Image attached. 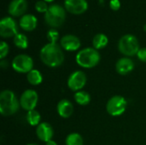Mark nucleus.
<instances>
[{
	"mask_svg": "<svg viewBox=\"0 0 146 145\" xmlns=\"http://www.w3.org/2000/svg\"><path fill=\"white\" fill-rule=\"evenodd\" d=\"M27 145H38V144H27Z\"/></svg>",
	"mask_w": 146,
	"mask_h": 145,
	"instance_id": "obj_32",
	"label": "nucleus"
},
{
	"mask_svg": "<svg viewBox=\"0 0 146 145\" xmlns=\"http://www.w3.org/2000/svg\"><path fill=\"white\" fill-rule=\"evenodd\" d=\"M118 49L121 54L127 56H133L139 50V44L137 38L132 34H126L121 38L118 43Z\"/></svg>",
	"mask_w": 146,
	"mask_h": 145,
	"instance_id": "obj_5",
	"label": "nucleus"
},
{
	"mask_svg": "<svg viewBox=\"0 0 146 145\" xmlns=\"http://www.w3.org/2000/svg\"><path fill=\"white\" fill-rule=\"evenodd\" d=\"M64 6L67 11L74 15H80L86 11L88 3L86 0H65Z\"/></svg>",
	"mask_w": 146,
	"mask_h": 145,
	"instance_id": "obj_11",
	"label": "nucleus"
},
{
	"mask_svg": "<svg viewBox=\"0 0 146 145\" xmlns=\"http://www.w3.org/2000/svg\"><path fill=\"white\" fill-rule=\"evenodd\" d=\"M38 100V97L34 90H31V89L26 90L21 96L20 105L23 109L27 111L33 110L37 106Z\"/></svg>",
	"mask_w": 146,
	"mask_h": 145,
	"instance_id": "obj_9",
	"label": "nucleus"
},
{
	"mask_svg": "<svg viewBox=\"0 0 146 145\" xmlns=\"http://www.w3.org/2000/svg\"><path fill=\"white\" fill-rule=\"evenodd\" d=\"M144 30H145V31L146 32V24L145 25V26H144Z\"/></svg>",
	"mask_w": 146,
	"mask_h": 145,
	"instance_id": "obj_31",
	"label": "nucleus"
},
{
	"mask_svg": "<svg viewBox=\"0 0 146 145\" xmlns=\"http://www.w3.org/2000/svg\"><path fill=\"white\" fill-rule=\"evenodd\" d=\"M66 145H83V138L79 133H71L69 134L65 141Z\"/></svg>",
	"mask_w": 146,
	"mask_h": 145,
	"instance_id": "obj_23",
	"label": "nucleus"
},
{
	"mask_svg": "<svg viewBox=\"0 0 146 145\" xmlns=\"http://www.w3.org/2000/svg\"><path fill=\"white\" fill-rule=\"evenodd\" d=\"M18 32V26L11 17H3L0 21V35L3 38L15 37Z\"/></svg>",
	"mask_w": 146,
	"mask_h": 145,
	"instance_id": "obj_8",
	"label": "nucleus"
},
{
	"mask_svg": "<svg viewBox=\"0 0 146 145\" xmlns=\"http://www.w3.org/2000/svg\"><path fill=\"white\" fill-rule=\"evenodd\" d=\"M35 9L39 13H44L48 10L49 9V6L47 4V3L44 0H39L35 4Z\"/></svg>",
	"mask_w": 146,
	"mask_h": 145,
	"instance_id": "obj_24",
	"label": "nucleus"
},
{
	"mask_svg": "<svg viewBox=\"0 0 146 145\" xmlns=\"http://www.w3.org/2000/svg\"><path fill=\"white\" fill-rule=\"evenodd\" d=\"M138 58L143 62H146V48H141L139 49L138 54H137Z\"/></svg>",
	"mask_w": 146,
	"mask_h": 145,
	"instance_id": "obj_27",
	"label": "nucleus"
},
{
	"mask_svg": "<svg viewBox=\"0 0 146 145\" xmlns=\"http://www.w3.org/2000/svg\"><path fill=\"white\" fill-rule=\"evenodd\" d=\"M27 81L31 85H39V84L42 83V81H43V76H42L41 73L38 70L33 69L32 71H30L27 73Z\"/></svg>",
	"mask_w": 146,
	"mask_h": 145,
	"instance_id": "obj_19",
	"label": "nucleus"
},
{
	"mask_svg": "<svg viewBox=\"0 0 146 145\" xmlns=\"http://www.w3.org/2000/svg\"><path fill=\"white\" fill-rule=\"evenodd\" d=\"M60 44L62 48H63L66 50L75 51L78 49H80L81 43L79 38H77L76 36L72 35V34H68L62 38Z\"/></svg>",
	"mask_w": 146,
	"mask_h": 145,
	"instance_id": "obj_14",
	"label": "nucleus"
},
{
	"mask_svg": "<svg viewBox=\"0 0 146 145\" xmlns=\"http://www.w3.org/2000/svg\"><path fill=\"white\" fill-rule=\"evenodd\" d=\"M58 38H59V33L56 29L51 28L47 32V38L50 40V43H56Z\"/></svg>",
	"mask_w": 146,
	"mask_h": 145,
	"instance_id": "obj_25",
	"label": "nucleus"
},
{
	"mask_svg": "<svg viewBox=\"0 0 146 145\" xmlns=\"http://www.w3.org/2000/svg\"><path fill=\"white\" fill-rule=\"evenodd\" d=\"M100 59V54L95 48H85L76 55V62L85 68H94L99 63Z\"/></svg>",
	"mask_w": 146,
	"mask_h": 145,
	"instance_id": "obj_4",
	"label": "nucleus"
},
{
	"mask_svg": "<svg viewBox=\"0 0 146 145\" xmlns=\"http://www.w3.org/2000/svg\"><path fill=\"white\" fill-rule=\"evenodd\" d=\"M110 7L111 9L116 11L121 8V2L120 0H110Z\"/></svg>",
	"mask_w": 146,
	"mask_h": 145,
	"instance_id": "obj_28",
	"label": "nucleus"
},
{
	"mask_svg": "<svg viewBox=\"0 0 146 145\" xmlns=\"http://www.w3.org/2000/svg\"><path fill=\"white\" fill-rule=\"evenodd\" d=\"M45 145H57V144H56L55 141H53V140H50V141L47 142Z\"/></svg>",
	"mask_w": 146,
	"mask_h": 145,
	"instance_id": "obj_29",
	"label": "nucleus"
},
{
	"mask_svg": "<svg viewBox=\"0 0 146 145\" xmlns=\"http://www.w3.org/2000/svg\"><path fill=\"white\" fill-rule=\"evenodd\" d=\"M14 44L17 48L25 50L28 46V39H27V36L25 34L17 33L14 37Z\"/></svg>",
	"mask_w": 146,
	"mask_h": 145,
	"instance_id": "obj_22",
	"label": "nucleus"
},
{
	"mask_svg": "<svg viewBox=\"0 0 146 145\" xmlns=\"http://www.w3.org/2000/svg\"><path fill=\"white\" fill-rule=\"evenodd\" d=\"M108 43H109V38L104 33H98V34L95 35L93 38V40H92L93 48H95L96 50L104 49V47L107 46Z\"/></svg>",
	"mask_w": 146,
	"mask_h": 145,
	"instance_id": "obj_18",
	"label": "nucleus"
},
{
	"mask_svg": "<svg viewBox=\"0 0 146 145\" xmlns=\"http://www.w3.org/2000/svg\"><path fill=\"white\" fill-rule=\"evenodd\" d=\"M127 106V100L121 96H114L107 103L106 109L107 112L112 116L121 115Z\"/></svg>",
	"mask_w": 146,
	"mask_h": 145,
	"instance_id": "obj_6",
	"label": "nucleus"
},
{
	"mask_svg": "<svg viewBox=\"0 0 146 145\" xmlns=\"http://www.w3.org/2000/svg\"><path fill=\"white\" fill-rule=\"evenodd\" d=\"M66 19V11L59 4H50L44 14L45 23L52 28H57L62 26Z\"/></svg>",
	"mask_w": 146,
	"mask_h": 145,
	"instance_id": "obj_3",
	"label": "nucleus"
},
{
	"mask_svg": "<svg viewBox=\"0 0 146 145\" xmlns=\"http://www.w3.org/2000/svg\"><path fill=\"white\" fill-rule=\"evenodd\" d=\"M44 1H45L46 3H51V2H53L54 0H44Z\"/></svg>",
	"mask_w": 146,
	"mask_h": 145,
	"instance_id": "obj_30",
	"label": "nucleus"
},
{
	"mask_svg": "<svg viewBox=\"0 0 146 145\" xmlns=\"http://www.w3.org/2000/svg\"><path fill=\"white\" fill-rule=\"evenodd\" d=\"M74 112V106L67 99L61 100L57 104V113L62 118H69Z\"/></svg>",
	"mask_w": 146,
	"mask_h": 145,
	"instance_id": "obj_17",
	"label": "nucleus"
},
{
	"mask_svg": "<svg viewBox=\"0 0 146 145\" xmlns=\"http://www.w3.org/2000/svg\"><path fill=\"white\" fill-rule=\"evenodd\" d=\"M9 53V45L6 42L2 41L0 43V58L3 59Z\"/></svg>",
	"mask_w": 146,
	"mask_h": 145,
	"instance_id": "obj_26",
	"label": "nucleus"
},
{
	"mask_svg": "<svg viewBox=\"0 0 146 145\" xmlns=\"http://www.w3.org/2000/svg\"><path fill=\"white\" fill-rule=\"evenodd\" d=\"M27 0H12L8 7V11L12 16L23 15L27 9Z\"/></svg>",
	"mask_w": 146,
	"mask_h": 145,
	"instance_id": "obj_13",
	"label": "nucleus"
},
{
	"mask_svg": "<svg viewBox=\"0 0 146 145\" xmlns=\"http://www.w3.org/2000/svg\"><path fill=\"white\" fill-rule=\"evenodd\" d=\"M40 58L46 66L56 68L62 64L64 54L59 44L56 43H49L41 49Z\"/></svg>",
	"mask_w": 146,
	"mask_h": 145,
	"instance_id": "obj_1",
	"label": "nucleus"
},
{
	"mask_svg": "<svg viewBox=\"0 0 146 145\" xmlns=\"http://www.w3.org/2000/svg\"><path fill=\"white\" fill-rule=\"evenodd\" d=\"M36 134L39 140L47 143L52 140L54 131L52 126L49 123L41 122L36 128Z\"/></svg>",
	"mask_w": 146,
	"mask_h": 145,
	"instance_id": "obj_12",
	"label": "nucleus"
},
{
	"mask_svg": "<svg viewBox=\"0 0 146 145\" xmlns=\"http://www.w3.org/2000/svg\"><path fill=\"white\" fill-rule=\"evenodd\" d=\"M27 122L34 126H38L40 124V121H41V115L40 114L36 111V110H30V111H27Z\"/></svg>",
	"mask_w": 146,
	"mask_h": 145,
	"instance_id": "obj_21",
	"label": "nucleus"
},
{
	"mask_svg": "<svg viewBox=\"0 0 146 145\" xmlns=\"http://www.w3.org/2000/svg\"><path fill=\"white\" fill-rule=\"evenodd\" d=\"M20 107V102L15 94L10 90H4L0 93V112L3 116L15 114Z\"/></svg>",
	"mask_w": 146,
	"mask_h": 145,
	"instance_id": "obj_2",
	"label": "nucleus"
},
{
	"mask_svg": "<svg viewBox=\"0 0 146 145\" xmlns=\"http://www.w3.org/2000/svg\"><path fill=\"white\" fill-rule=\"evenodd\" d=\"M12 68L18 73H28L33 69V61L32 57L27 55H18L12 61Z\"/></svg>",
	"mask_w": 146,
	"mask_h": 145,
	"instance_id": "obj_7",
	"label": "nucleus"
},
{
	"mask_svg": "<svg viewBox=\"0 0 146 145\" xmlns=\"http://www.w3.org/2000/svg\"><path fill=\"white\" fill-rule=\"evenodd\" d=\"M86 75L84 72L75 71L70 74L68 79V86L74 91H81V89L86 85Z\"/></svg>",
	"mask_w": 146,
	"mask_h": 145,
	"instance_id": "obj_10",
	"label": "nucleus"
},
{
	"mask_svg": "<svg viewBox=\"0 0 146 145\" xmlns=\"http://www.w3.org/2000/svg\"><path fill=\"white\" fill-rule=\"evenodd\" d=\"M74 100L80 105H87L91 101V97L88 92L85 91H79L74 94Z\"/></svg>",
	"mask_w": 146,
	"mask_h": 145,
	"instance_id": "obj_20",
	"label": "nucleus"
},
{
	"mask_svg": "<svg viewBox=\"0 0 146 145\" xmlns=\"http://www.w3.org/2000/svg\"><path fill=\"white\" fill-rule=\"evenodd\" d=\"M134 68V62L128 57H122L118 60L115 65L116 72L121 75H127Z\"/></svg>",
	"mask_w": 146,
	"mask_h": 145,
	"instance_id": "obj_15",
	"label": "nucleus"
},
{
	"mask_svg": "<svg viewBox=\"0 0 146 145\" xmlns=\"http://www.w3.org/2000/svg\"><path fill=\"white\" fill-rule=\"evenodd\" d=\"M19 24H20L21 28L23 29L24 31L31 32L36 28L37 24H38V20L33 15L27 14V15H24L21 16Z\"/></svg>",
	"mask_w": 146,
	"mask_h": 145,
	"instance_id": "obj_16",
	"label": "nucleus"
}]
</instances>
